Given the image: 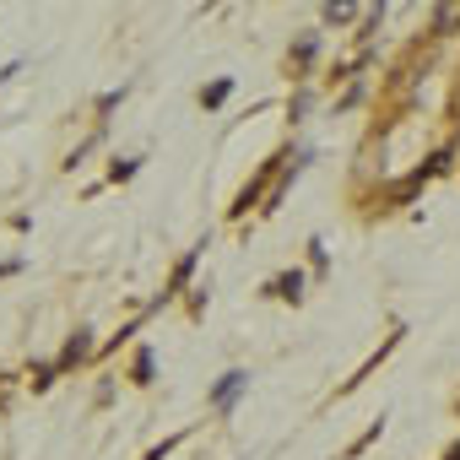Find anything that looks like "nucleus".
<instances>
[{
	"label": "nucleus",
	"mask_w": 460,
	"mask_h": 460,
	"mask_svg": "<svg viewBox=\"0 0 460 460\" xmlns=\"http://www.w3.org/2000/svg\"><path fill=\"white\" fill-rule=\"evenodd\" d=\"M244 385H250V374H239V368H227V374L217 379V390H211V406H217V411H227V406L239 401V390H244Z\"/></svg>",
	"instance_id": "1"
},
{
	"label": "nucleus",
	"mask_w": 460,
	"mask_h": 460,
	"mask_svg": "<svg viewBox=\"0 0 460 460\" xmlns=\"http://www.w3.org/2000/svg\"><path fill=\"white\" fill-rule=\"evenodd\" d=\"M93 352V341H87V331H76L71 341H66V352H60V368H71V363H82Z\"/></svg>",
	"instance_id": "2"
},
{
	"label": "nucleus",
	"mask_w": 460,
	"mask_h": 460,
	"mask_svg": "<svg viewBox=\"0 0 460 460\" xmlns=\"http://www.w3.org/2000/svg\"><path fill=\"white\" fill-rule=\"evenodd\" d=\"M298 288H304V277H298V271H288V277H277V282H271V293H277V298H298Z\"/></svg>",
	"instance_id": "3"
},
{
	"label": "nucleus",
	"mask_w": 460,
	"mask_h": 460,
	"mask_svg": "<svg viewBox=\"0 0 460 460\" xmlns=\"http://www.w3.org/2000/svg\"><path fill=\"white\" fill-rule=\"evenodd\" d=\"M227 93H234V82H211V87L200 93V103H206V109H217V103H222Z\"/></svg>",
	"instance_id": "4"
},
{
	"label": "nucleus",
	"mask_w": 460,
	"mask_h": 460,
	"mask_svg": "<svg viewBox=\"0 0 460 460\" xmlns=\"http://www.w3.org/2000/svg\"><path fill=\"white\" fill-rule=\"evenodd\" d=\"M455 22H460V6H438V12H433V28H438V33H449Z\"/></svg>",
	"instance_id": "5"
},
{
	"label": "nucleus",
	"mask_w": 460,
	"mask_h": 460,
	"mask_svg": "<svg viewBox=\"0 0 460 460\" xmlns=\"http://www.w3.org/2000/svg\"><path fill=\"white\" fill-rule=\"evenodd\" d=\"M136 385H152V352L146 347L136 352Z\"/></svg>",
	"instance_id": "6"
},
{
	"label": "nucleus",
	"mask_w": 460,
	"mask_h": 460,
	"mask_svg": "<svg viewBox=\"0 0 460 460\" xmlns=\"http://www.w3.org/2000/svg\"><path fill=\"white\" fill-rule=\"evenodd\" d=\"M449 460H460V444H455V449H449Z\"/></svg>",
	"instance_id": "7"
}]
</instances>
